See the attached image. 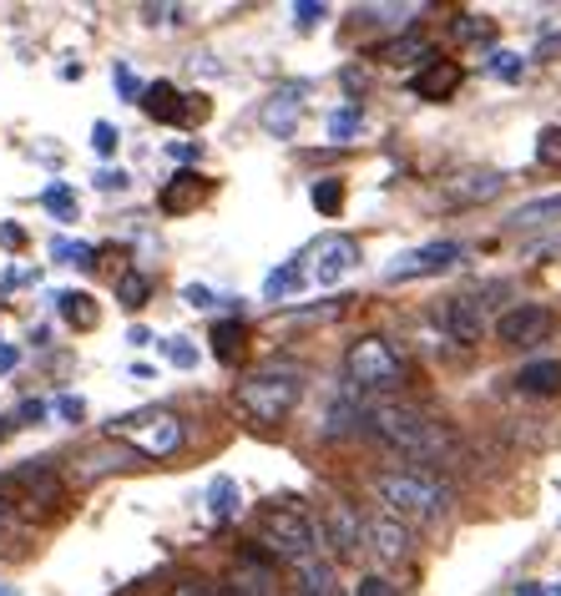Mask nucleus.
Returning <instances> with one entry per match:
<instances>
[{"label":"nucleus","instance_id":"47","mask_svg":"<svg viewBox=\"0 0 561 596\" xmlns=\"http://www.w3.org/2000/svg\"><path fill=\"white\" fill-rule=\"evenodd\" d=\"M344 91H349V97H355V91H365V76H359V72H344Z\"/></svg>","mask_w":561,"mask_h":596},{"label":"nucleus","instance_id":"13","mask_svg":"<svg viewBox=\"0 0 561 596\" xmlns=\"http://www.w3.org/2000/svg\"><path fill=\"white\" fill-rule=\"evenodd\" d=\"M460 81H466V72H460L456 61L435 56V61H425V66L410 76V91L420 97V102H450V97L460 91Z\"/></svg>","mask_w":561,"mask_h":596},{"label":"nucleus","instance_id":"8","mask_svg":"<svg viewBox=\"0 0 561 596\" xmlns=\"http://www.w3.org/2000/svg\"><path fill=\"white\" fill-rule=\"evenodd\" d=\"M460 253H466V248L450 243V238H435V243H425V248H410V253H399V258L384 268V283H415V278H435V274H445V268H456Z\"/></svg>","mask_w":561,"mask_h":596},{"label":"nucleus","instance_id":"34","mask_svg":"<svg viewBox=\"0 0 561 596\" xmlns=\"http://www.w3.org/2000/svg\"><path fill=\"white\" fill-rule=\"evenodd\" d=\"M163 354H167V359H173V364H178V369H192V364H197V350H192L188 339H167V344H163Z\"/></svg>","mask_w":561,"mask_h":596},{"label":"nucleus","instance_id":"40","mask_svg":"<svg viewBox=\"0 0 561 596\" xmlns=\"http://www.w3.org/2000/svg\"><path fill=\"white\" fill-rule=\"evenodd\" d=\"M173 596H218V586H213V582H197V576H188V582L173 586Z\"/></svg>","mask_w":561,"mask_h":596},{"label":"nucleus","instance_id":"27","mask_svg":"<svg viewBox=\"0 0 561 596\" xmlns=\"http://www.w3.org/2000/svg\"><path fill=\"white\" fill-rule=\"evenodd\" d=\"M374 56H380L384 66H405V61H410V56L435 61V56H430V46H425V41H415V36H405V41H390V46H380Z\"/></svg>","mask_w":561,"mask_h":596},{"label":"nucleus","instance_id":"38","mask_svg":"<svg viewBox=\"0 0 561 596\" xmlns=\"http://www.w3.org/2000/svg\"><path fill=\"white\" fill-rule=\"evenodd\" d=\"M142 15L152 26H173V21H182V5H142Z\"/></svg>","mask_w":561,"mask_h":596},{"label":"nucleus","instance_id":"24","mask_svg":"<svg viewBox=\"0 0 561 596\" xmlns=\"http://www.w3.org/2000/svg\"><path fill=\"white\" fill-rule=\"evenodd\" d=\"M309 198H314V207H319L324 218H340V213H344V182H340V177H319Z\"/></svg>","mask_w":561,"mask_h":596},{"label":"nucleus","instance_id":"11","mask_svg":"<svg viewBox=\"0 0 561 596\" xmlns=\"http://www.w3.org/2000/svg\"><path fill=\"white\" fill-rule=\"evenodd\" d=\"M501 188L506 182H501L496 167H460V173L441 188V203L445 207H481V203H490Z\"/></svg>","mask_w":561,"mask_h":596},{"label":"nucleus","instance_id":"49","mask_svg":"<svg viewBox=\"0 0 561 596\" xmlns=\"http://www.w3.org/2000/svg\"><path fill=\"white\" fill-rule=\"evenodd\" d=\"M541 56H561V36H547V41H541Z\"/></svg>","mask_w":561,"mask_h":596},{"label":"nucleus","instance_id":"46","mask_svg":"<svg viewBox=\"0 0 561 596\" xmlns=\"http://www.w3.org/2000/svg\"><path fill=\"white\" fill-rule=\"evenodd\" d=\"M122 182H127V177H122V173H102V177H97V188H106V192H117Z\"/></svg>","mask_w":561,"mask_h":596},{"label":"nucleus","instance_id":"17","mask_svg":"<svg viewBox=\"0 0 561 596\" xmlns=\"http://www.w3.org/2000/svg\"><path fill=\"white\" fill-rule=\"evenodd\" d=\"M561 223V192H547V198H532V203L511 207L506 228L511 233H541V228H557Z\"/></svg>","mask_w":561,"mask_h":596},{"label":"nucleus","instance_id":"16","mask_svg":"<svg viewBox=\"0 0 561 596\" xmlns=\"http://www.w3.org/2000/svg\"><path fill=\"white\" fill-rule=\"evenodd\" d=\"M142 112H148L152 122H163V127H178V122H192V102L182 97L173 81H152L148 91H142Z\"/></svg>","mask_w":561,"mask_h":596},{"label":"nucleus","instance_id":"3","mask_svg":"<svg viewBox=\"0 0 561 596\" xmlns=\"http://www.w3.org/2000/svg\"><path fill=\"white\" fill-rule=\"evenodd\" d=\"M304 400V375L298 369H258L233 390L238 415H248L253 424H283Z\"/></svg>","mask_w":561,"mask_h":596},{"label":"nucleus","instance_id":"35","mask_svg":"<svg viewBox=\"0 0 561 596\" xmlns=\"http://www.w3.org/2000/svg\"><path fill=\"white\" fill-rule=\"evenodd\" d=\"M91 147H97L102 157H112V152H117V127H112V122H97V127H91Z\"/></svg>","mask_w":561,"mask_h":596},{"label":"nucleus","instance_id":"41","mask_svg":"<svg viewBox=\"0 0 561 596\" xmlns=\"http://www.w3.org/2000/svg\"><path fill=\"white\" fill-rule=\"evenodd\" d=\"M182 299H188L192 308H213V293H207L203 283H188V289H182Z\"/></svg>","mask_w":561,"mask_h":596},{"label":"nucleus","instance_id":"2","mask_svg":"<svg viewBox=\"0 0 561 596\" xmlns=\"http://www.w3.org/2000/svg\"><path fill=\"white\" fill-rule=\"evenodd\" d=\"M374 495H380L384 516H395V521H415V525L441 521L445 510L456 506V491H450L441 475H430V470H420V466L380 470V475H374Z\"/></svg>","mask_w":561,"mask_h":596},{"label":"nucleus","instance_id":"7","mask_svg":"<svg viewBox=\"0 0 561 596\" xmlns=\"http://www.w3.org/2000/svg\"><path fill=\"white\" fill-rule=\"evenodd\" d=\"M319 546H329V556L340 561V567H355L359 556L370 551L365 546V521H359V510L349 500H329L324 506V521H319Z\"/></svg>","mask_w":561,"mask_h":596},{"label":"nucleus","instance_id":"12","mask_svg":"<svg viewBox=\"0 0 561 596\" xmlns=\"http://www.w3.org/2000/svg\"><path fill=\"white\" fill-rule=\"evenodd\" d=\"M365 546H370L374 556H380L384 567H399L405 556H410V525L405 521H395V516H370L365 521Z\"/></svg>","mask_w":561,"mask_h":596},{"label":"nucleus","instance_id":"6","mask_svg":"<svg viewBox=\"0 0 561 596\" xmlns=\"http://www.w3.org/2000/svg\"><path fill=\"white\" fill-rule=\"evenodd\" d=\"M344 375H349V390L355 394H390L405 384V364H399V354L380 334H365L344 354Z\"/></svg>","mask_w":561,"mask_h":596},{"label":"nucleus","instance_id":"31","mask_svg":"<svg viewBox=\"0 0 561 596\" xmlns=\"http://www.w3.org/2000/svg\"><path fill=\"white\" fill-rule=\"evenodd\" d=\"M490 76H501V81H521V76H526V61H521L517 51H496V56H490Z\"/></svg>","mask_w":561,"mask_h":596},{"label":"nucleus","instance_id":"51","mask_svg":"<svg viewBox=\"0 0 561 596\" xmlns=\"http://www.w3.org/2000/svg\"><path fill=\"white\" fill-rule=\"evenodd\" d=\"M517 596H547V592H541V586H521Z\"/></svg>","mask_w":561,"mask_h":596},{"label":"nucleus","instance_id":"50","mask_svg":"<svg viewBox=\"0 0 561 596\" xmlns=\"http://www.w3.org/2000/svg\"><path fill=\"white\" fill-rule=\"evenodd\" d=\"M5 521H11V495L0 491V531H5Z\"/></svg>","mask_w":561,"mask_h":596},{"label":"nucleus","instance_id":"15","mask_svg":"<svg viewBox=\"0 0 561 596\" xmlns=\"http://www.w3.org/2000/svg\"><path fill=\"white\" fill-rule=\"evenodd\" d=\"M298 117H304V87H279L264 102V112H258L264 131H273V137H294Z\"/></svg>","mask_w":561,"mask_h":596},{"label":"nucleus","instance_id":"39","mask_svg":"<svg viewBox=\"0 0 561 596\" xmlns=\"http://www.w3.org/2000/svg\"><path fill=\"white\" fill-rule=\"evenodd\" d=\"M355 596H399V592H395L390 582H384V576H359Z\"/></svg>","mask_w":561,"mask_h":596},{"label":"nucleus","instance_id":"14","mask_svg":"<svg viewBox=\"0 0 561 596\" xmlns=\"http://www.w3.org/2000/svg\"><path fill=\"white\" fill-rule=\"evenodd\" d=\"M435 319H441V329L450 334V344H466V350L481 344V334H486V314H481L475 299H450Z\"/></svg>","mask_w":561,"mask_h":596},{"label":"nucleus","instance_id":"32","mask_svg":"<svg viewBox=\"0 0 561 596\" xmlns=\"http://www.w3.org/2000/svg\"><path fill=\"white\" fill-rule=\"evenodd\" d=\"M359 106H344V112H334V117H329V137H334V142H349V137H355L359 131Z\"/></svg>","mask_w":561,"mask_h":596},{"label":"nucleus","instance_id":"19","mask_svg":"<svg viewBox=\"0 0 561 596\" xmlns=\"http://www.w3.org/2000/svg\"><path fill=\"white\" fill-rule=\"evenodd\" d=\"M21 491H26V510H51L61 500V480L51 470L30 466V470H21Z\"/></svg>","mask_w":561,"mask_h":596},{"label":"nucleus","instance_id":"9","mask_svg":"<svg viewBox=\"0 0 561 596\" xmlns=\"http://www.w3.org/2000/svg\"><path fill=\"white\" fill-rule=\"evenodd\" d=\"M551 329H557V314H551L547 304H517L511 314H501V319H496V334H501V344H511V350L541 344Z\"/></svg>","mask_w":561,"mask_h":596},{"label":"nucleus","instance_id":"53","mask_svg":"<svg viewBox=\"0 0 561 596\" xmlns=\"http://www.w3.org/2000/svg\"><path fill=\"white\" fill-rule=\"evenodd\" d=\"M0 435H5V424H0Z\"/></svg>","mask_w":561,"mask_h":596},{"label":"nucleus","instance_id":"10","mask_svg":"<svg viewBox=\"0 0 561 596\" xmlns=\"http://www.w3.org/2000/svg\"><path fill=\"white\" fill-rule=\"evenodd\" d=\"M355 263H359V243H355V238L329 233V238H319V248L309 253V278L319 283V289H329V283L349 278Z\"/></svg>","mask_w":561,"mask_h":596},{"label":"nucleus","instance_id":"42","mask_svg":"<svg viewBox=\"0 0 561 596\" xmlns=\"http://www.w3.org/2000/svg\"><path fill=\"white\" fill-rule=\"evenodd\" d=\"M117 91L122 97H142V87H137V76L127 72V66H117Z\"/></svg>","mask_w":561,"mask_h":596},{"label":"nucleus","instance_id":"18","mask_svg":"<svg viewBox=\"0 0 561 596\" xmlns=\"http://www.w3.org/2000/svg\"><path fill=\"white\" fill-rule=\"evenodd\" d=\"M203 198H207V177H203V173H188V167H182V173L163 188L157 207H163V213H192V207L203 203Z\"/></svg>","mask_w":561,"mask_h":596},{"label":"nucleus","instance_id":"30","mask_svg":"<svg viewBox=\"0 0 561 596\" xmlns=\"http://www.w3.org/2000/svg\"><path fill=\"white\" fill-rule=\"evenodd\" d=\"M450 30H456V41H486V36H490V21H486V15L460 11V15H456V26H450Z\"/></svg>","mask_w":561,"mask_h":596},{"label":"nucleus","instance_id":"26","mask_svg":"<svg viewBox=\"0 0 561 596\" xmlns=\"http://www.w3.org/2000/svg\"><path fill=\"white\" fill-rule=\"evenodd\" d=\"M152 299V278L148 274H122L117 278V304L122 308H142Z\"/></svg>","mask_w":561,"mask_h":596},{"label":"nucleus","instance_id":"28","mask_svg":"<svg viewBox=\"0 0 561 596\" xmlns=\"http://www.w3.org/2000/svg\"><path fill=\"white\" fill-rule=\"evenodd\" d=\"M51 258L72 263V268H97V248H91V243H72V238H56V243H51Z\"/></svg>","mask_w":561,"mask_h":596},{"label":"nucleus","instance_id":"1","mask_svg":"<svg viewBox=\"0 0 561 596\" xmlns=\"http://www.w3.org/2000/svg\"><path fill=\"white\" fill-rule=\"evenodd\" d=\"M359 430H365L374 445L410 455V460H441V455L456 445L450 430H445L441 420H430L420 405H365Z\"/></svg>","mask_w":561,"mask_h":596},{"label":"nucleus","instance_id":"36","mask_svg":"<svg viewBox=\"0 0 561 596\" xmlns=\"http://www.w3.org/2000/svg\"><path fill=\"white\" fill-rule=\"evenodd\" d=\"M536 157L541 162H561V127H547L541 142H536Z\"/></svg>","mask_w":561,"mask_h":596},{"label":"nucleus","instance_id":"21","mask_svg":"<svg viewBox=\"0 0 561 596\" xmlns=\"http://www.w3.org/2000/svg\"><path fill=\"white\" fill-rule=\"evenodd\" d=\"M521 394H561V359H536L517 375Z\"/></svg>","mask_w":561,"mask_h":596},{"label":"nucleus","instance_id":"48","mask_svg":"<svg viewBox=\"0 0 561 596\" xmlns=\"http://www.w3.org/2000/svg\"><path fill=\"white\" fill-rule=\"evenodd\" d=\"M46 415V405H36V400H30V405H21V420H41Z\"/></svg>","mask_w":561,"mask_h":596},{"label":"nucleus","instance_id":"43","mask_svg":"<svg viewBox=\"0 0 561 596\" xmlns=\"http://www.w3.org/2000/svg\"><path fill=\"white\" fill-rule=\"evenodd\" d=\"M61 420H81V415H87V405H81V400H76V394H66V400H61Z\"/></svg>","mask_w":561,"mask_h":596},{"label":"nucleus","instance_id":"23","mask_svg":"<svg viewBox=\"0 0 561 596\" xmlns=\"http://www.w3.org/2000/svg\"><path fill=\"white\" fill-rule=\"evenodd\" d=\"M294 576H298V586H304V596H340V582H334V567H329V561H319V556L298 561Z\"/></svg>","mask_w":561,"mask_h":596},{"label":"nucleus","instance_id":"4","mask_svg":"<svg viewBox=\"0 0 561 596\" xmlns=\"http://www.w3.org/2000/svg\"><path fill=\"white\" fill-rule=\"evenodd\" d=\"M258 546H264L273 561L298 567V561L319 556V525L298 506H268L264 516H258Z\"/></svg>","mask_w":561,"mask_h":596},{"label":"nucleus","instance_id":"33","mask_svg":"<svg viewBox=\"0 0 561 596\" xmlns=\"http://www.w3.org/2000/svg\"><path fill=\"white\" fill-rule=\"evenodd\" d=\"M51 213H56L61 223H76V198H72V188H46V198H41Z\"/></svg>","mask_w":561,"mask_h":596},{"label":"nucleus","instance_id":"29","mask_svg":"<svg viewBox=\"0 0 561 596\" xmlns=\"http://www.w3.org/2000/svg\"><path fill=\"white\" fill-rule=\"evenodd\" d=\"M298 283H304V268H298V263H289V268H279V274H268L264 299H289Z\"/></svg>","mask_w":561,"mask_h":596},{"label":"nucleus","instance_id":"22","mask_svg":"<svg viewBox=\"0 0 561 596\" xmlns=\"http://www.w3.org/2000/svg\"><path fill=\"white\" fill-rule=\"evenodd\" d=\"M56 314L66 324H72V329H81V334H87V329H97V319H102V314H97V299H91V293H56Z\"/></svg>","mask_w":561,"mask_h":596},{"label":"nucleus","instance_id":"37","mask_svg":"<svg viewBox=\"0 0 561 596\" xmlns=\"http://www.w3.org/2000/svg\"><path fill=\"white\" fill-rule=\"evenodd\" d=\"M294 15H298V26H319V21L329 15V5H324V0H298Z\"/></svg>","mask_w":561,"mask_h":596},{"label":"nucleus","instance_id":"5","mask_svg":"<svg viewBox=\"0 0 561 596\" xmlns=\"http://www.w3.org/2000/svg\"><path fill=\"white\" fill-rule=\"evenodd\" d=\"M106 435L122 440V445H132L137 455H148V460H167V455L182 445V420L173 409H137V415H122V420L106 424Z\"/></svg>","mask_w":561,"mask_h":596},{"label":"nucleus","instance_id":"44","mask_svg":"<svg viewBox=\"0 0 561 596\" xmlns=\"http://www.w3.org/2000/svg\"><path fill=\"white\" fill-rule=\"evenodd\" d=\"M167 152H173L178 162H192V157H197V142H173Z\"/></svg>","mask_w":561,"mask_h":596},{"label":"nucleus","instance_id":"52","mask_svg":"<svg viewBox=\"0 0 561 596\" xmlns=\"http://www.w3.org/2000/svg\"><path fill=\"white\" fill-rule=\"evenodd\" d=\"M551 596H561V586H557V592H551Z\"/></svg>","mask_w":561,"mask_h":596},{"label":"nucleus","instance_id":"20","mask_svg":"<svg viewBox=\"0 0 561 596\" xmlns=\"http://www.w3.org/2000/svg\"><path fill=\"white\" fill-rule=\"evenodd\" d=\"M207 344H213V354H218L222 364H238V354H243V344H248V324H243V319H222V324H213Z\"/></svg>","mask_w":561,"mask_h":596},{"label":"nucleus","instance_id":"25","mask_svg":"<svg viewBox=\"0 0 561 596\" xmlns=\"http://www.w3.org/2000/svg\"><path fill=\"white\" fill-rule=\"evenodd\" d=\"M207 510H213V521H233L238 510V485L228 475L213 480V491H207Z\"/></svg>","mask_w":561,"mask_h":596},{"label":"nucleus","instance_id":"45","mask_svg":"<svg viewBox=\"0 0 561 596\" xmlns=\"http://www.w3.org/2000/svg\"><path fill=\"white\" fill-rule=\"evenodd\" d=\"M15 359H21V354H15V344H0V375H11Z\"/></svg>","mask_w":561,"mask_h":596}]
</instances>
